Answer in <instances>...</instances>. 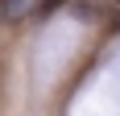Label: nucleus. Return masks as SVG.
<instances>
[{
  "mask_svg": "<svg viewBox=\"0 0 120 116\" xmlns=\"http://www.w3.org/2000/svg\"><path fill=\"white\" fill-rule=\"evenodd\" d=\"M25 8H29V0H4V12L8 17H21Z\"/></svg>",
  "mask_w": 120,
  "mask_h": 116,
  "instance_id": "nucleus-1",
  "label": "nucleus"
}]
</instances>
